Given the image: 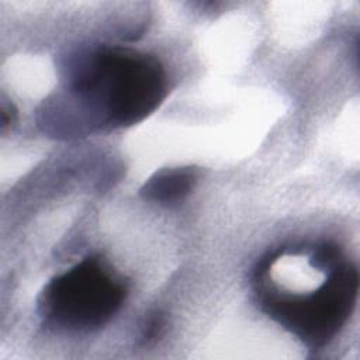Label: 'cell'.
I'll return each mask as SVG.
<instances>
[{
  "label": "cell",
  "mask_w": 360,
  "mask_h": 360,
  "mask_svg": "<svg viewBox=\"0 0 360 360\" xmlns=\"http://www.w3.org/2000/svg\"><path fill=\"white\" fill-rule=\"evenodd\" d=\"M166 87V73L156 58L127 48H100L69 68L66 98L44 115H56L52 127L68 136L129 127L159 107Z\"/></svg>",
  "instance_id": "obj_1"
},
{
  "label": "cell",
  "mask_w": 360,
  "mask_h": 360,
  "mask_svg": "<svg viewBox=\"0 0 360 360\" xmlns=\"http://www.w3.org/2000/svg\"><path fill=\"white\" fill-rule=\"evenodd\" d=\"M359 273L343 259L309 292H292L259 283L262 309L309 349L326 346L347 322L357 300Z\"/></svg>",
  "instance_id": "obj_2"
},
{
  "label": "cell",
  "mask_w": 360,
  "mask_h": 360,
  "mask_svg": "<svg viewBox=\"0 0 360 360\" xmlns=\"http://www.w3.org/2000/svg\"><path fill=\"white\" fill-rule=\"evenodd\" d=\"M125 297V284L100 257L89 256L46 284L39 300V314L49 326L89 332L105 325Z\"/></svg>",
  "instance_id": "obj_3"
},
{
  "label": "cell",
  "mask_w": 360,
  "mask_h": 360,
  "mask_svg": "<svg viewBox=\"0 0 360 360\" xmlns=\"http://www.w3.org/2000/svg\"><path fill=\"white\" fill-rule=\"evenodd\" d=\"M197 179L198 172L191 166L162 169L145 181L139 193L143 200L169 207L181 202L194 188Z\"/></svg>",
  "instance_id": "obj_4"
},
{
  "label": "cell",
  "mask_w": 360,
  "mask_h": 360,
  "mask_svg": "<svg viewBox=\"0 0 360 360\" xmlns=\"http://www.w3.org/2000/svg\"><path fill=\"white\" fill-rule=\"evenodd\" d=\"M165 329V318L160 312H155L148 316L143 328H142V339L143 342H150L159 338Z\"/></svg>",
  "instance_id": "obj_5"
}]
</instances>
